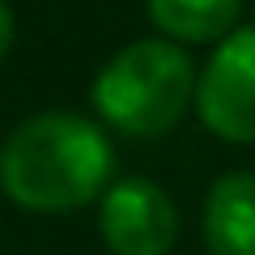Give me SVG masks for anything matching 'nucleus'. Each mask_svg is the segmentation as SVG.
Masks as SVG:
<instances>
[{
    "instance_id": "1",
    "label": "nucleus",
    "mask_w": 255,
    "mask_h": 255,
    "mask_svg": "<svg viewBox=\"0 0 255 255\" xmlns=\"http://www.w3.org/2000/svg\"><path fill=\"white\" fill-rule=\"evenodd\" d=\"M115 149L77 111L30 115L0 145V191L26 213H73L111 187Z\"/></svg>"
},
{
    "instance_id": "2",
    "label": "nucleus",
    "mask_w": 255,
    "mask_h": 255,
    "mask_svg": "<svg viewBox=\"0 0 255 255\" xmlns=\"http://www.w3.org/2000/svg\"><path fill=\"white\" fill-rule=\"evenodd\" d=\"M196 68L179 43L166 38H136L119 47L94 77V111L111 132L132 140H149L170 132L191 107Z\"/></svg>"
},
{
    "instance_id": "3",
    "label": "nucleus",
    "mask_w": 255,
    "mask_h": 255,
    "mask_svg": "<svg viewBox=\"0 0 255 255\" xmlns=\"http://www.w3.org/2000/svg\"><path fill=\"white\" fill-rule=\"evenodd\" d=\"M196 115L226 145H255V26L230 30L196 73Z\"/></svg>"
},
{
    "instance_id": "4",
    "label": "nucleus",
    "mask_w": 255,
    "mask_h": 255,
    "mask_svg": "<svg viewBox=\"0 0 255 255\" xmlns=\"http://www.w3.org/2000/svg\"><path fill=\"white\" fill-rule=\"evenodd\" d=\"M98 230L111 255H170L179 213L153 179L128 174L98 196Z\"/></svg>"
},
{
    "instance_id": "5",
    "label": "nucleus",
    "mask_w": 255,
    "mask_h": 255,
    "mask_svg": "<svg viewBox=\"0 0 255 255\" xmlns=\"http://www.w3.org/2000/svg\"><path fill=\"white\" fill-rule=\"evenodd\" d=\"M209 255H255V174L230 170L204 196Z\"/></svg>"
},
{
    "instance_id": "6",
    "label": "nucleus",
    "mask_w": 255,
    "mask_h": 255,
    "mask_svg": "<svg viewBox=\"0 0 255 255\" xmlns=\"http://www.w3.org/2000/svg\"><path fill=\"white\" fill-rule=\"evenodd\" d=\"M149 21L157 26V38L179 47L221 43L230 30H238L243 0H145Z\"/></svg>"
},
{
    "instance_id": "7",
    "label": "nucleus",
    "mask_w": 255,
    "mask_h": 255,
    "mask_svg": "<svg viewBox=\"0 0 255 255\" xmlns=\"http://www.w3.org/2000/svg\"><path fill=\"white\" fill-rule=\"evenodd\" d=\"M13 9H9V0H0V60L9 55V47H13Z\"/></svg>"
}]
</instances>
